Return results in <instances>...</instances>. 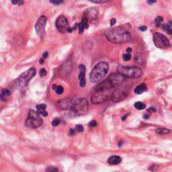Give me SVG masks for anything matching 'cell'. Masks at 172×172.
I'll return each instance as SVG.
<instances>
[{"mask_svg": "<svg viewBox=\"0 0 172 172\" xmlns=\"http://www.w3.org/2000/svg\"><path fill=\"white\" fill-rule=\"evenodd\" d=\"M56 27L58 31L61 33H65L69 26H68V22L67 18L65 16H60L56 19Z\"/></svg>", "mask_w": 172, "mask_h": 172, "instance_id": "cell-13", "label": "cell"}, {"mask_svg": "<svg viewBox=\"0 0 172 172\" xmlns=\"http://www.w3.org/2000/svg\"><path fill=\"white\" fill-rule=\"evenodd\" d=\"M10 96H11L10 91L7 90V89L3 90L1 91V93H0V100H1V101L6 102L8 100L9 97H10Z\"/></svg>", "mask_w": 172, "mask_h": 172, "instance_id": "cell-17", "label": "cell"}, {"mask_svg": "<svg viewBox=\"0 0 172 172\" xmlns=\"http://www.w3.org/2000/svg\"><path fill=\"white\" fill-rule=\"evenodd\" d=\"M109 70V65L106 62H100L94 66L90 74V80L93 84L102 81L107 75Z\"/></svg>", "mask_w": 172, "mask_h": 172, "instance_id": "cell-2", "label": "cell"}, {"mask_svg": "<svg viewBox=\"0 0 172 172\" xmlns=\"http://www.w3.org/2000/svg\"><path fill=\"white\" fill-rule=\"evenodd\" d=\"M147 90V86L145 84H141L139 86H137L134 90V92L136 94H143V92H145V91Z\"/></svg>", "mask_w": 172, "mask_h": 172, "instance_id": "cell-19", "label": "cell"}, {"mask_svg": "<svg viewBox=\"0 0 172 172\" xmlns=\"http://www.w3.org/2000/svg\"><path fill=\"white\" fill-rule=\"evenodd\" d=\"M157 0H148V3L149 4H152V3H155Z\"/></svg>", "mask_w": 172, "mask_h": 172, "instance_id": "cell-41", "label": "cell"}, {"mask_svg": "<svg viewBox=\"0 0 172 172\" xmlns=\"http://www.w3.org/2000/svg\"><path fill=\"white\" fill-rule=\"evenodd\" d=\"M79 69L80 70L79 71V79L80 81L79 82V85H80L81 87L82 88H84L86 86V67H85L84 65H80L79 66Z\"/></svg>", "mask_w": 172, "mask_h": 172, "instance_id": "cell-14", "label": "cell"}, {"mask_svg": "<svg viewBox=\"0 0 172 172\" xmlns=\"http://www.w3.org/2000/svg\"><path fill=\"white\" fill-rule=\"evenodd\" d=\"M124 77L120 74H114L110 76L105 80L100 82L95 88L96 92H104L109 91L123 81Z\"/></svg>", "mask_w": 172, "mask_h": 172, "instance_id": "cell-3", "label": "cell"}, {"mask_svg": "<svg viewBox=\"0 0 172 172\" xmlns=\"http://www.w3.org/2000/svg\"><path fill=\"white\" fill-rule=\"evenodd\" d=\"M47 18L46 16H42L39 18L37 20V23L35 24V30L37 35L39 36L41 39H43L45 35V28H46Z\"/></svg>", "mask_w": 172, "mask_h": 172, "instance_id": "cell-9", "label": "cell"}, {"mask_svg": "<svg viewBox=\"0 0 172 172\" xmlns=\"http://www.w3.org/2000/svg\"><path fill=\"white\" fill-rule=\"evenodd\" d=\"M12 4L18 5H22L24 3V0H12Z\"/></svg>", "mask_w": 172, "mask_h": 172, "instance_id": "cell-27", "label": "cell"}, {"mask_svg": "<svg viewBox=\"0 0 172 172\" xmlns=\"http://www.w3.org/2000/svg\"><path fill=\"white\" fill-rule=\"evenodd\" d=\"M56 85H55V84L52 85V90H54V89L56 88Z\"/></svg>", "mask_w": 172, "mask_h": 172, "instance_id": "cell-47", "label": "cell"}, {"mask_svg": "<svg viewBox=\"0 0 172 172\" xmlns=\"http://www.w3.org/2000/svg\"><path fill=\"white\" fill-rule=\"evenodd\" d=\"M119 74L128 78H139L142 75L143 71L139 67H119L118 68Z\"/></svg>", "mask_w": 172, "mask_h": 172, "instance_id": "cell-5", "label": "cell"}, {"mask_svg": "<svg viewBox=\"0 0 172 172\" xmlns=\"http://www.w3.org/2000/svg\"><path fill=\"white\" fill-rule=\"evenodd\" d=\"M122 141H120V142L118 143V146L121 147V146H122Z\"/></svg>", "mask_w": 172, "mask_h": 172, "instance_id": "cell-48", "label": "cell"}, {"mask_svg": "<svg viewBox=\"0 0 172 172\" xmlns=\"http://www.w3.org/2000/svg\"><path fill=\"white\" fill-rule=\"evenodd\" d=\"M143 117H144L145 119H148L149 118V116L148 114H145L144 116H143Z\"/></svg>", "mask_w": 172, "mask_h": 172, "instance_id": "cell-45", "label": "cell"}, {"mask_svg": "<svg viewBox=\"0 0 172 172\" xmlns=\"http://www.w3.org/2000/svg\"><path fill=\"white\" fill-rule=\"evenodd\" d=\"M71 69H72V64L71 62L67 61L65 63L63 64L62 65L61 69H60V73L63 76H66L69 74L70 71H71Z\"/></svg>", "mask_w": 172, "mask_h": 172, "instance_id": "cell-16", "label": "cell"}, {"mask_svg": "<svg viewBox=\"0 0 172 172\" xmlns=\"http://www.w3.org/2000/svg\"><path fill=\"white\" fill-rule=\"evenodd\" d=\"M39 74H40V75H41V77H44V76H45V75H46V69H44V68H43V69H41V70H40Z\"/></svg>", "mask_w": 172, "mask_h": 172, "instance_id": "cell-34", "label": "cell"}, {"mask_svg": "<svg viewBox=\"0 0 172 172\" xmlns=\"http://www.w3.org/2000/svg\"><path fill=\"white\" fill-rule=\"evenodd\" d=\"M105 36L110 42L114 44L128 43L131 39L129 31L121 26L109 28L105 32Z\"/></svg>", "mask_w": 172, "mask_h": 172, "instance_id": "cell-1", "label": "cell"}, {"mask_svg": "<svg viewBox=\"0 0 172 172\" xmlns=\"http://www.w3.org/2000/svg\"><path fill=\"white\" fill-rule=\"evenodd\" d=\"M50 1L54 5H59L65 2V0H50Z\"/></svg>", "mask_w": 172, "mask_h": 172, "instance_id": "cell-28", "label": "cell"}, {"mask_svg": "<svg viewBox=\"0 0 172 172\" xmlns=\"http://www.w3.org/2000/svg\"><path fill=\"white\" fill-rule=\"evenodd\" d=\"M82 23L83 25H84L85 29H88V28H89V22H88V19H87L86 17H84V16L83 17Z\"/></svg>", "mask_w": 172, "mask_h": 172, "instance_id": "cell-26", "label": "cell"}, {"mask_svg": "<svg viewBox=\"0 0 172 172\" xmlns=\"http://www.w3.org/2000/svg\"><path fill=\"white\" fill-rule=\"evenodd\" d=\"M37 108L38 110V112H39V114H41L43 112H44V111H46V105L44 104H42L37 105Z\"/></svg>", "mask_w": 172, "mask_h": 172, "instance_id": "cell-22", "label": "cell"}, {"mask_svg": "<svg viewBox=\"0 0 172 172\" xmlns=\"http://www.w3.org/2000/svg\"><path fill=\"white\" fill-rule=\"evenodd\" d=\"M42 124L43 120L39 112H37L35 110H30L29 115L26 121V125L28 127L35 129L39 128Z\"/></svg>", "mask_w": 172, "mask_h": 172, "instance_id": "cell-6", "label": "cell"}, {"mask_svg": "<svg viewBox=\"0 0 172 172\" xmlns=\"http://www.w3.org/2000/svg\"><path fill=\"white\" fill-rule=\"evenodd\" d=\"M98 11L95 7H90L86 9L84 12V16L88 19V22L91 24H96L98 22Z\"/></svg>", "mask_w": 172, "mask_h": 172, "instance_id": "cell-10", "label": "cell"}, {"mask_svg": "<svg viewBox=\"0 0 172 172\" xmlns=\"http://www.w3.org/2000/svg\"><path fill=\"white\" fill-rule=\"evenodd\" d=\"M39 62H40V63L42 64V65H43V64L44 63V59H43V58H41V59H40V61Z\"/></svg>", "mask_w": 172, "mask_h": 172, "instance_id": "cell-46", "label": "cell"}, {"mask_svg": "<svg viewBox=\"0 0 172 172\" xmlns=\"http://www.w3.org/2000/svg\"><path fill=\"white\" fill-rule=\"evenodd\" d=\"M128 90L127 88H119L118 90L115 91L113 93L112 96V101L116 102H118L122 101L125 99L127 97L128 94Z\"/></svg>", "mask_w": 172, "mask_h": 172, "instance_id": "cell-11", "label": "cell"}, {"mask_svg": "<svg viewBox=\"0 0 172 172\" xmlns=\"http://www.w3.org/2000/svg\"><path fill=\"white\" fill-rule=\"evenodd\" d=\"M121 160L122 159H121L120 157L118 155H112L108 159V162L110 165H117V164L120 163Z\"/></svg>", "mask_w": 172, "mask_h": 172, "instance_id": "cell-18", "label": "cell"}, {"mask_svg": "<svg viewBox=\"0 0 172 172\" xmlns=\"http://www.w3.org/2000/svg\"><path fill=\"white\" fill-rule=\"evenodd\" d=\"M108 91H104V92H96L92 96L91 100H92V103L95 104H101L104 102L108 99V95L106 92Z\"/></svg>", "mask_w": 172, "mask_h": 172, "instance_id": "cell-12", "label": "cell"}, {"mask_svg": "<svg viewBox=\"0 0 172 172\" xmlns=\"http://www.w3.org/2000/svg\"><path fill=\"white\" fill-rule=\"evenodd\" d=\"M139 30H141V31H146V30H147V26H141V27L139 28Z\"/></svg>", "mask_w": 172, "mask_h": 172, "instance_id": "cell-40", "label": "cell"}, {"mask_svg": "<svg viewBox=\"0 0 172 172\" xmlns=\"http://www.w3.org/2000/svg\"><path fill=\"white\" fill-rule=\"evenodd\" d=\"M46 171H57L58 169L54 167H49L46 169Z\"/></svg>", "mask_w": 172, "mask_h": 172, "instance_id": "cell-35", "label": "cell"}, {"mask_svg": "<svg viewBox=\"0 0 172 172\" xmlns=\"http://www.w3.org/2000/svg\"><path fill=\"white\" fill-rule=\"evenodd\" d=\"M75 129H76L77 131L79 132V133H82V132L84 131V126L81 125V124H77L76 127H75Z\"/></svg>", "mask_w": 172, "mask_h": 172, "instance_id": "cell-32", "label": "cell"}, {"mask_svg": "<svg viewBox=\"0 0 172 172\" xmlns=\"http://www.w3.org/2000/svg\"><path fill=\"white\" fill-rule=\"evenodd\" d=\"M122 58H123V60L124 61H128L131 58V54H130V53L124 54L123 56H122Z\"/></svg>", "mask_w": 172, "mask_h": 172, "instance_id": "cell-29", "label": "cell"}, {"mask_svg": "<svg viewBox=\"0 0 172 172\" xmlns=\"http://www.w3.org/2000/svg\"><path fill=\"white\" fill-rule=\"evenodd\" d=\"M69 135H75V130L73 129V128H70V130H69Z\"/></svg>", "mask_w": 172, "mask_h": 172, "instance_id": "cell-39", "label": "cell"}, {"mask_svg": "<svg viewBox=\"0 0 172 172\" xmlns=\"http://www.w3.org/2000/svg\"><path fill=\"white\" fill-rule=\"evenodd\" d=\"M36 74V70L34 67L30 68L27 71L22 73L16 79V84L18 88H23L28 84L29 81Z\"/></svg>", "mask_w": 172, "mask_h": 172, "instance_id": "cell-7", "label": "cell"}, {"mask_svg": "<svg viewBox=\"0 0 172 172\" xmlns=\"http://www.w3.org/2000/svg\"><path fill=\"white\" fill-rule=\"evenodd\" d=\"M78 29H79V34H83V33L84 32V26L83 25L82 22H80V23L78 24Z\"/></svg>", "mask_w": 172, "mask_h": 172, "instance_id": "cell-30", "label": "cell"}, {"mask_svg": "<svg viewBox=\"0 0 172 172\" xmlns=\"http://www.w3.org/2000/svg\"><path fill=\"white\" fill-rule=\"evenodd\" d=\"M153 39L155 45L158 48L163 49L171 47V44H170L169 40L162 34L158 33H155Z\"/></svg>", "mask_w": 172, "mask_h": 172, "instance_id": "cell-8", "label": "cell"}, {"mask_svg": "<svg viewBox=\"0 0 172 172\" xmlns=\"http://www.w3.org/2000/svg\"><path fill=\"white\" fill-rule=\"evenodd\" d=\"M163 21V17L158 16L157 18H156L155 20V24L156 26H157V27H159V26L161 25V23Z\"/></svg>", "mask_w": 172, "mask_h": 172, "instance_id": "cell-24", "label": "cell"}, {"mask_svg": "<svg viewBox=\"0 0 172 172\" xmlns=\"http://www.w3.org/2000/svg\"><path fill=\"white\" fill-rule=\"evenodd\" d=\"M72 102L71 100L69 98H66V99H63L57 102V106L59 108L62 110H67L69 109L70 107L71 106L72 104Z\"/></svg>", "mask_w": 172, "mask_h": 172, "instance_id": "cell-15", "label": "cell"}, {"mask_svg": "<svg viewBox=\"0 0 172 172\" xmlns=\"http://www.w3.org/2000/svg\"><path fill=\"white\" fill-rule=\"evenodd\" d=\"M88 1L94 3H104L107 2L108 0H88Z\"/></svg>", "mask_w": 172, "mask_h": 172, "instance_id": "cell-31", "label": "cell"}, {"mask_svg": "<svg viewBox=\"0 0 172 172\" xmlns=\"http://www.w3.org/2000/svg\"><path fill=\"white\" fill-rule=\"evenodd\" d=\"M128 114H126V115H125V116H123V117H122V121H124V120H126V116H127Z\"/></svg>", "mask_w": 172, "mask_h": 172, "instance_id": "cell-44", "label": "cell"}, {"mask_svg": "<svg viewBox=\"0 0 172 172\" xmlns=\"http://www.w3.org/2000/svg\"><path fill=\"white\" fill-rule=\"evenodd\" d=\"M96 125H97V122H96V120H92L90 123H89V126H92V127L96 126Z\"/></svg>", "mask_w": 172, "mask_h": 172, "instance_id": "cell-36", "label": "cell"}, {"mask_svg": "<svg viewBox=\"0 0 172 172\" xmlns=\"http://www.w3.org/2000/svg\"><path fill=\"white\" fill-rule=\"evenodd\" d=\"M171 132V130L169 129H167V128H157L156 130V133L159 134V135H167V134Z\"/></svg>", "mask_w": 172, "mask_h": 172, "instance_id": "cell-21", "label": "cell"}, {"mask_svg": "<svg viewBox=\"0 0 172 172\" xmlns=\"http://www.w3.org/2000/svg\"><path fill=\"white\" fill-rule=\"evenodd\" d=\"M172 25L171 21H169L167 24H165L163 25V30H165L166 32L169 35H171L172 33Z\"/></svg>", "mask_w": 172, "mask_h": 172, "instance_id": "cell-20", "label": "cell"}, {"mask_svg": "<svg viewBox=\"0 0 172 172\" xmlns=\"http://www.w3.org/2000/svg\"><path fill=\"white\" fill-rule=\"evenodd\" d=\"M54 90H55L56 93L57 94H58V95H60V94H62L64 92V89L61 86H56V88L54 89Z\"/></svg>", "mask_w": 172, "mask_h": 172, "instance_id": "cell-25", "label": "cell"}, {"mask_svg": "<svg viewBox=\"0 0 172 172\" xmlns=\"http://www.w3.org/2000/svg\"><path fill=\"white\" fill-rule=\"evenodd\" d=\"M71 112L75 116H81L88 113L89 104L88 100L85 98H79L73 102L70 107Z\"/></svg>", "mask_w": 172, "mask_h": 172, "instance_id": "cell-4", "label": "cell"}, {"mask_svg": "<svg viewBox=\"0 0 172 172\" xmlns=\"http://www.w3.org/2000/svg\"><path fill=\"white\" fill-rule=\"evenodd\" d=\"M135 107L136 109L141 110L145 109V107H146V105H145L144 103L141 102H137L135 104Z\"/></svg>", "mask_w": 172, "mask_h": 172, "instance_id": "cell-23", "label": "cell"}, {"mask_svg": "<svg viewBox=\"0 0 172 172\" xmlns=\"http://www.w3.org/2000/svg\"><path fill=\"white\" fill-rule=\"evenodd\" d=\"M60 123V121L59 119L56 118V119H54V120L52 122V125L54 126H56L59 125Z\"/></svg>", "mask_w": 172, "mask_h": 172, "instance_id": "cell-33", "label": "cell"}, {"mask_svg": "<svg viewBox=\"0 0 172 172\" xmlns=\"http://www.w3.org/2000/svg\"><path fill=\"white\" fill-rule=\"evenodd\" d=\"M48 52H46V51L44 52V53H43V58H46L47 57V56H48Z\"/></svg>", "mask_w": 172, "mask_h": 172, "instance_id": "cell-42", "label": "cell"}, {"mask_svg": "<svg viewBox=\"0 0 172 172\" xmlns=\"http://www.w3.org/2000/svg\"><path fill=\"white\" fill-rule=\"evenodd\" d=\"M147 111H148V112H155L156 109L154 107H151V108H149L148 110H147Z\"/></svg>", "mask_w": 172, "mask_h": 172, "instance_id": "cell-37", "label": "cell"}, {"mask_svg": "<svg viewBox=\"0 0 172 172\" xmlns=\"http://www.w3.org/2000/svg\"><path fill=\"white\" fill-rule=\"evenodd\" d=\"M116 19H115V18H112V20H110V26H114V24H116Z\"/></svg>", "mask_w": 172, "mask_h": 172, "instance_id": "cell-38", "label": "cell"}, {"mask_svg": "<svg viewBox=\"0 0 172 172\" xmlns=\"http://www.w3.org/2000/svg\"><path fill=\"white\" fill-rule=\"evenodd\" d=\"M126 51H127L128 53H131L132 48H127V49H126Z\"/></svg>", "mask_w": 172, "mask_h": 172, "instance_id": "cell-43", "label": "cell"}]
</instances>
